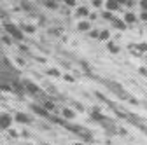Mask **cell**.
I'll return each mask as SVG.
<instances>
[{"label": "cell", "instance_id": "1", "mask_svg": "<svg viewBox=\"0 0 147 145\" xmlns=\"http://www.w3.org/2000/svg\"><path fill=\"white\" fill-rule=\"evenodd\" d=\"M5 30L9 32L11 37H14L16 40H21V39H23V32L18 28V26H14V25H5Z\"/></svg>", "mask_w": 147, "mask_h": 145}, {"label": "cell", "instance_id": "2", "mask_svg": "<svg viewBox=\"0 0 147 145\" xmlns=\"http://www.w3.org/2000/svg\"><path fill=\"white\" fill-rule=\"evenodd\" d=\"M11 122H12V119H11L9 114H0V130L11 128Z\"/></svg>", "mask_w": 147, "mask_h": 145}, {"label": "cell", "instance_id": "3", "mask_svg": "<svg viewBox=\"0 0 147 145\" xmlns=\"http://www.w3.org/2000/svg\"><path fill=\"white\" fill-rule=\"evenodd\" d=\"M23 87L26 89V91H30L32 95H39V93H40V91H39V87H37L33 82H30V81H25V82H23Z\"/></svg>", "mask_w": 147, "mask_h": 145}, {"label": "cell", "instance_id": "4", "mask_svg": "<svg viewBox=\"0 0 147 145\" xmlns=\"http://www.w3.org/2000/svg\"><path fill=\"white\" fill-rule=\"evenodd\" d=\"M32 110H33L35 114H39V115H42V117H51V115H49V112L46 110L44 107H39V105H32Z\"/></svg>", "mask_w": 147, "mask_h": 145}, {"label": "cell", "instance_id": "5", "mask_svg": "<svg viewBox=\"0 0 147 145\" xmlns=\"http://www.w3.org/2000/svg\"><path fill=\"white\" fill-rule=\"evenodd\" d=\"M105 5H107V11H110V12L119 9V4L116 2V0H107V2H105Z\"/></svg>", "mask_w": 147, "mask_h": 145}, {"label": "cell", "instance_id": "6", "mask_svg": "<svg viewBox=\"0 0 147 145\" xmlns=\"http://www.w3.org/2000/svg\"><path fill=\"white\" fill-rule=\"evenodd\" d=\"M135 21H137V16H135L133 12H128V14L124 16V23H126V25H133Z\"/></svg>", "mask_w": 147, "mask_h": 145}, {"label": "cell", "instance_id": "7", "mask_svg": "<svg viewBox=\"0 0 147 145\" xmlns=\"http://www.w3.org/2000/svg\"><path fill=\"white\" fill-rule=\"evenodd\" d=\"M77 30H79V32H88V30H91V23H89V21H81V23L77 25Z\"/></svg>", "mask_w": 147, "mask_h": 145}, {"label": "cell", "instance_id": "8", "mask_svg": "<svg viewBox=\"0 0 147 145\" xmlns=\"http://www.w3.org/2000/svg\"><path fill=\"white\" fill-rule=\"evenodd\" d=\"M112 25H114L116 28H119V30H126V23L121 21V19H116V17L112 19Z\"/></svg>", "mask_w": 147, "mask_h": 145}, {"label": "cell", "instance_id": "9", "mask_svg": "<svg viewBox=\"0 0 147 145\" xmlns=\"http://www.w3.org/2000/svg\"><path fill=\"white\" fill-rule=\"evenodd\" d=\"M91 117H93L95 121H100V122H105V117L98 112V110H93V112H91Z\"/></svg>", "mask_w": 147, "mask_h": 145}, {"label": "cell", "instance_id": "10", "mask_svg": "<svg viewBox=\"0 0 147 145\" xmlns=\"http://www.w3.org/2000/svg\"><path fill=\"white\" fill-rule=\"evenodd\" d=\"M63 117L65 119H74L76 114H74V110H70V108H63Z\"/></svg>", "mask_w": 147, "mask_h": 145}, {"label": "cell", "instance_id": "11", "mask_svg": "<svg viewBox=\"0 0 147 145\" xmlns=\"http://www.w3.org/2000/svg\"><path fill=\"white\" fill-rule=\"evenodd\" d=\"M16 121L18 122H30V117L25 114H16Z\"/></svg>", "mask_w": 147, "mask_h": 145}, {"label": "cell", "instance_id": "12", "mask_svg": "<svg viewBox=\"0 0 147 145\" xmlns=\"http://www.w3.org/2000/svg\"><path fill=\"white\" fill-rule=\"evenodd\" d=\"M98 39H102V40H109V39H110V32H109V30H102L100 35H98Z\"/></svg>", "mask_w": 147, "mask_h": 145}, {"label": "cell", "instance_id": "13", "mask_svg": "<svg viewBox=\"0 0 147 145\" xmlns=\"http://www.w3.org/2000/svg\"><path fill=\"white\" fill-rule=\"evenodd\" d=\"M107 47H109V51H110V52H114V54H116V52H119V47H117L114 42H109V44H107Z\"/></svg>", "mask_w": 147, "mask_h": 145}, {"label": "cell", "instance_id": "14", "mask_svg": "<svg viewBox=\"0 0 147 145\" xmlns=\"http://www.w3.org/2000/svg\"><path fill=\"white\" fill-rule=\"evenodd\" d=\"M77 16H79V17H81V16H89V12H88L86 7H79V9H77Z\"/></svg>", "mask_w": 147, "mask_h": 145}, {"label": "cell", "instance_id": "15", "mask_svg": "<svg viewBox=\"0 0 147 145\" xmlns=\"http://www.w3.org/2000/svg\"><path fill=\"white\" fill-rule=\"evenodd\" d=\"M137 51H140V52H147V44H145V42L137 44Z\"/></svg>", "mask_w": 147, "mask_h": 145}, {"label": "cell", "instance_id": "16", "mask_svg": "<svg viewBox=\"0 0 147 145\" xmlns=\"http://www.w3.org/2000/svg\"><path fill=\"white\" fill-rule=\"evenodd\" d=\"M44 108L49 112V110H54V103L53 101H44Z\"/></svg>", "mask_w": 147, "mask_h": 145}, {"label": "cell", "instance_id": "17", "mask_svg": "<svg viewBox=\"0 0 147 145\" xmlns=\"http://www.w3.org/2000/svg\"><path fill=\"white\" fill-rule=\"evenodd\" d=\"M23 32H26V33H33V32H35V28H33V26H30V25H23Z\"/></svg>", "mask_w": 147, "mask_h": 145}, {"label": "cell", "instance_id": "18", "mask_svg": "<svg viewBox=\"0 0 147 145\" xmlns=\"http://www.w3.org/2000/svg\"><path fill=\"white\" fill-rule=\"evenodd\" d=\"M103 19H109V21H112V19H114V16H112V12H110V11L103 12Z\"/></svg>", "mask_w": 147, "mask_h": 145}, {"label": "cell", "instance_id": "19", "mask_svg": "<svg viewBox=\"0 0 147 145\" xmlns=\"http://www.w3.org/2000/svg\"><path fill=\"white\" fill-rule=\"evenodd\" d=\"M46 5L49 9H56V2H54V0H46Z\"/></svg>", "mask_w": 147, "mask_h": 145}, {"label": "cell", "instance_id": "20", "mask_svg": "<svg viewBox=\"0 0 147 145\" xmlns=\"http://www.w3.org/2000/svg\"><path fill=\"white\" fill-rule=\"evenodd\" d=\"M47 74H49V75H53V77H58V75H60V72H58L56 68H51V70L47 72Z\"/></svg>", "mask_w": 147, "mask_h": 145}, {"label": "cell", "instance_id": "21", "mask_svg": "<svg viewBox=\"0 0 147 145\" xmlns=\"http://www.w3.org/2000/svg\"><path fill=\"white\" fill-rule=\"evenodd\" d=\"M93 5H95V7H100V5H103V0H93Z\"/></svg>", "mask_w": 147, "mask_h": 145}, {"label": "cell", "instance_id": "22", "mask_svg": "<svg viewBox=\"0 0 147 145\" xmlns=\"http://www.w3.org/2000/svg\"><path fill=\"white\" fill-rule=\"evenodd\" d=\"M140 7H142L144 11H147V0H140Z\"/></svg>", "mask_w": 147, "mask_h": 145}, {"label": "cell", "instance_id": "23", "mask_svg": "<svg viewBox=\"0 0 147 145\" xmlns=\"http://www.w3.org/2000/svg\"><path fill=\"white\" fill-rule=\"evenodd\" d=\"M98 35H100V33H98L96 30H95V32H89V37H93V39H98Z\"/></svg>", "mask_w": 147, "mask_h": 145}, {"label": "cell", "instance_id": "24", "mask_svg": "<svg viewBox=\"0 0 147 145\" xmlns=\"http://www.w3.org/2000/svg\"><path fill=\"white\" fill-rule=\"evenodd\" d=\"M138 72H140V74H142V75H145V77H147V68H144V66H140V68H138Z\"/></svg>", "mask_w": 147, "mask_h": 145}, {"label": "cell", "instance_id": "25", "mask_svg": "<svg viewBox=\"0 0 147 145\" xmlns=\"http://www.w3.org/2000/svg\"><path fill=\"white\" fill-rule=\"evenodd\" d=\"M140 19H142V21H147V11H144V12L140 14Z\"/></svg>", "mask_w": 147, "mask_h": 145}, {"label": "cell", "instance_id": "26", "mask_svg": "<svg viewBox=\"0 0 147 145\" xmlns=\"http://www.w3.org/2000/svg\"><path fill=\"white\" fill-rule=\"evenodd\" d=\"M65 4L70 5V7H74V5H76V0H65Z\"/></svg>", "mask_w": 147, "mask_h": 145}, {"label": "cell", "instance_id": "27", "mask_svg": "<svg viewBox=\"0 0 147 145\" xmlns=\"http://www.w3.org/2000/svg\"><path fill=\"white\" fill-rule=\"evenodd\" d=\"M2 40H4V42H5V44H11V39H9V37H4V39H2Z\"/></svg>", "mask_w": 147, "mask_h": 145}, {"label": "cell", "instance_id": "28", "mask_svg": "<svg viewBox=\"0 0 147 145\" xmlns=\"http://www.w3.org/2000/svg\"><path fill=\"white\" fill-rule=\"evenodd\" d=\"M74 145H84V143H74Z\"/></svg>", "mask_w": 147, "mask_h": 145}]
</instances>
